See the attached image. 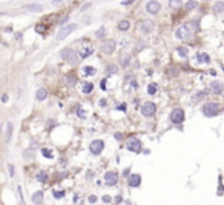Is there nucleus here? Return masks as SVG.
<instances>
[{
  "mask_svg": "<svg viewBox=\"0 0 224 205\" xmlns=\"http://www.w3.org/2000/svg\"><path fill=\"white\" fill-rule=\"evenodd\" d=\"M204 98H207V92H198V94L192 95V100H194V101H201Z\"/></svg>",
  "mask_w": 224,
  "mask_h": 205,
  "instance_id": "nucleus-18",
  "label": "nucleus"
},
{
  "mask_svg": "<svg viewBox=\"0 0 224 205\" xmlns=\"http://www.w3.org/2000/svg\"><path fill=\"white\" fill-rule=\"evenodd\" d=\"M41 201H43V193H41V191L34 193V195H32V202L34 204H40Z\"/></svg>",
  "mask_w": 224,
  "mask_h": 205,
  "instance_id": "nucleus-20",
  "label": "nucleus"
},
{
  "mask_svg": "<svg viewBox=\"0 0 224 205\" xmlns=\"http://www.w3.org/2000/svg\"><path fill=\"white\" fill-rule=\"evenodd\" d=\"M41 153H43V156H45V158H52V156H54V155H52V152H51V150H48V149H43V150H41Z\"/></svg>",
  "mask_w": 224,
  "mask_h": 205,
  "instance_id": "nucleus-37",
  "label": "nucleus"
},
{
  "mask_svg": "<svg viewBox=\"0 0 224 205\" xmlns=\"http://www.w3.org/2000/svg\"><path fill=\"white\" fill-rule=\"evenodd\" d=\"M118 109L124 112V110H126V104H120V106H118Z\"/></svg>",
  "mask_w": 224,
  "mask_h": 205,
  "instance_id": "nucleus-45",
  "label": "nucleus"
},
{
  "mask_svg": "<svg viewBox=\"0 0 224 205\" xmlns=\"http://www.w3.org/2000/svg\"><path fill=\"white\" fill-rule=\"evenodd\" d=\"M213 12H215V14L224 12V3H223V2H216L215 6H213Z\"/></svg>",
  "mask_w": 224,
  "mask_h": 205,
  "instance_id": "nucleus-17",
  "label": "nucleus"
},
{
  "mask_svg": "<svg viewBox=\"0 0 224 205\" xmlns=\"http://www.w3.org/2000/svg\"><path fill=\"white\" fill-rule=\"evenodd\" d=\"M46 179H48V175H46V173H43V171L37 175V181H40V182H45Z\"/></svg>",
  "mask_w": 224,
  "mask_h": 205,
  "instance_id": "nucleus-35",
  "label": "nucleus"
},
{
  "mask_svg": "<svg viewBox=\"0 0 224 205\" xmlns=\"http://www.w3.org/2000/svg\"><path fill=\"white\" fill-rule=\"evenodd\" d=\"M89 55H92V49L91 47H84V49H82V52H80V57L82 58H86V57H89Z\"/></svg>",
  "mask_w": 224,
  "mask_h": 205,
  "instance_id": "nucleus-25",
  "label": "nucleus"
},
{
  "mask_svg": "<svg viewBox=\"0 0 224 205\" xmlns=\"http://www.w3.org/2000/svg\"><path fill=\"white\" fill-rule=\"evenodd\" d=\"M83 72H84V75H88V77H92V75H95V69L91 67V66H86L83 69Z\"/></svg>",
  "mask_w": 224,
  "mask_h": 205,
  "instance_id": "nucleus-27",
  "label": "nucleus"
},
{
  "mask_svg": "<svg viewBox=\"0 0 224 205\" xmlns=\"http://www.w3.org/2000/svg\"><path fill=\"white\" fill-rule=\"evenodd\" d=\"M177 52H178V55L180 57H187V54H189V49H187V47H184V46H180L178 47V49H177Z\"/></svg>",
  "mask_w": 224,
  "mask_h": 205,
  "instance_id": "nucleus-23",
  "label": "nucleus"
},
{
  "mask_svg": "<svg viewBox=\"0 0 224 205\" xmlns=\"http://www.w3.org/2000/svg\"><path fill=\"white\" fill-rule=\"evenodd\" d=\"M62 58L63 60H66L68 63H71V64H77L80 61V55L75 52V51H72V49H69V47H66V49H63L62 51Z\"/></svg>",
  "mask_w": 224,
  "mask_h": 205,
  "instance_id": "nucleus-2",
  "label": "nucleus"
},
{
  "mask_svg": "<svg viewBox=\"0 0 224 205\" xmlns=\"http://www.w3.org/2000/svg\"><path fill=\"white\" fill-rule=\"evenodd\" d=\"M26 11H34V12H41L43 8H41V5H29V6H25Z\"/></svg>",
  "mask_w": 224,
  "mask_h": 205,
  "instance_id": "nucleus-19",
  "label": "nucleus"
},
{
  "mask_svg": "<svg viewBox=\"0 0 224 205\" xmlns=\"http://www.w3.org/2000/svg\"><path fill=\"white\" fill-rule=\"evenodd\" d=\"M62 2H65V0H54V2H52V3H54V5H60Z\"/></svg>",
  "mask_w": 224,
  "mask_h": 205,
  "instance_id": "nucleus-47",
  "label": "nucleus"
},
{
  "mask_svg": "<svg viewBox=\"0 0 224 205\" xmlns=\"http://www.w3.org/2000/svg\"><path fill=\"white\" fill-rule=\"evenodd\" d=\"M52 195H54L55 199H62V197H65V191H63V190H54V191H52Z\"/></svg>",
  "mask_w": 224,
  "mask_h": 205,
  "instance_id": "nucleus-29",
  "label": "nucleus"
},
{
  "mask_svg": "<svg viewBox=\"0 0 224 205\" xmlns=\"http://www.w3.org/2000/svg\"><path fill=\"white\" fill-rule=\"evenodd\" d=\"M2 101H3V103H6V101H8V95H6V94L2 96Z\"/></svg>",
  "mask_w": 224,
  "mask_h": 205,
  "instance_id": "nucleus-46",
  "label": "nucleus"
},
{
  "mask_svg": "<svg viewBox=\"0 0 224 205\" xmlns=\"http://www.w3.org/2000/svg\"><path fill=\"white\" fill-rule=\"evenodd\" d=\"M35 31L39 32V34H45V32H46V26L45 25H37L35 26Z\"/></svg>",
  "mask_w": 224,
  "mask_h": 205,
  "instance_id": "nucleus-32",
  "label": "nucleus"
},
{
  "mask_svg": "<svg viewBox=\"0 0 224 205\" xmlns=\"http://www.w3.org/2000/svg\"><path fill=\"white\" fill-rule=\"evenodd\" d=\"M195 60L198 61V63L206 64V63H210V57L207 55V54H204V52H198V54L195 55Z\"/></svg>",
  "mask_w": 224,
  "mask_h": 205,
  "instance_id": "nucleus-15",
  "label": "nucleus"
},
{
  "mask_svg": "<svg viewBox=\"0 0 224 205\" xmlns=\"http://www.w3.org/2000/svg\"><path fill=\"white\" fill-rule=\"evenodd\" d=\"M201 112L204 116H215L221 112V107H220V104H216V103H207V104L203 106Z\"/></svg>",
  "mask_w": 224,
  "mask_h": 205,
  "instance_id": "nucleus-1",
  "label": "nucleus"
},
{
  "mask_svg": "<svg viewBox=\"0 0 224 205\" xmlns=\"http://www.w3.org/2000/svg\"><path fill=\"white\" fill-rule=\"evenodd\" d=\"M169 6L172 9H177L181 6V0H169Z\"/></svg>",
  "mask_w": 224,
  "mask_h": 205,
  "instance_id": "nucleus-26",
  "label": "nucleus"
},
{
  "mask_svg": "<svg viewBox=\"0 0 224 205\" xmlns=\"http://www.w3.org/2000/svg\"><path fill=\"white\" fill-rule=\"evenodd\" d=\"M127 184H129V187H140V184H141V176L140 175H135V173L131 175Z\"/></svg>",
  "mask_w": 224,
  "mask_h": 205,
  "instance_id": "nucleus-14",
  "label": "nucleus"
},
{
  "mask_svg": "<svg viewBox=\"0 0 224 205\" xmlns=\"http://www.w3.org/2000/svg\"><path fill=\"white\" fill-rule=\"evenodd\" d=\"M146 9H147L149 14H157L158 11H160V3L155 2V0H151V2H147Z\"/></svg>",
  "mask_w": 224,
  "mask_h": 205,
  "instance_id": "nucleus-13",
  "label": "nucleus"
},
{
  "mask_svg": "<svg viewBox=\"0 0 224 205\" xmlns=\"http://www.w3.org/2000/svg\"><path fill=\"white\" fill-rule=\"evenodd\" d=\"M117 71H118V67H117V66H114V64H111V66H108V67H106V72H108V74H115Z\"/></svg>",
  "mask_w": 224,
  "mask_h": 205,
  "instance_id": "nucleus-33",
  "label": "nucleus"
},
{
  "mask_svg": "<svg viewBox=\"0 0 224 205\" xmlns=\"http://www.w3.org/2000/svg\"><path fill=\"white\" fill-rule=\"evenodd\" d=\"M104 181H106V185H115L117 182H118V175L115 173V171H108V173H104Z\"/></svg>",
  "mask_w": 224,
  "mask_h": 205,
  "instance_id": "nucleus-10",
  "label": "nucleus"
},
{
  "mask_svg": "<svg viewBox=\"0 0 224 205\" xmlns=\"http://www.w3.org/2000/svg\"><path fill=\"white\" fill-rule=\"evenodd\" d=\"M175 35H177V39L180 40H190L192 39V32L189 29V26H180L175 32Z\"/></svg>",
  "mask_w": 224,
  "mask_h": 205,
  "instance_id": "nucleus-4",
  "label": "nucleus"
},
{
  "mask_svg": "<svg viewBox=\"0 0 224 205\" xmlns=\"http://www.w3.org/2000/svg\"><path fill=\"white\" fill-rule=\"evenodd\" d=\"M195 6H196V2H195V0H189V2L186 3V9H189V11L194 9Z\"/></svg>",
  "mask_w": 224,
  "mask_h": 205,
  "instance_id": "nucleus-34",
  "label": "nucleus"
},
{
  "mask_svg": "<svg viewBox=\"0 0 224 205\" xmlns=\"http://www.w3.org/2000/svg\"><path fill=\"white\" fill-rule=\"evenodd\" d=\"M129 26H131V23L127 20H121L118 23V29L120 31H127V29H129Z\"/></svg>",
  "mask_w": 224,
  "mask_h": 205,
  "instance_id": "nucleus-22",
  "label": "nucleus"
},
{
  "mask_svg": "<svg viewBox=\"0 0 224 205\" xmlns=\"http://www.w3.org/2000/svg\"><path fill=\"white\" fill-rule=\"evenodd\" d=\"M46 96H48V90H46V89H43V87H40V89L35 92V98L39 100V101H43V100L46 98Z\"/></svg>",
  "mask_w": 224,
  "mask_h": 205,
  "instance_id": "nucleus-16",
  "label": "nucleus"
},
{
  "mask_svg": "<svg viewBox=\"0 0 224 205\" xmlns=\"http://www.w3.org/2000/svg\"><path fill=\"white\" fill-rule=\"evenodd\" d=\"M131 60V57L129 55H124V57H121V63H123V66H126V64H129L127 61Z\"/></svg>",
  "mask_w": 224,
  "mask_h": 205,
  "instance_id": "nucleus-38",
  "label": "nucleus"
},
{
  "mask_svg": "<svg viewBox=\"0 0 224 205\" xmlns=\"http://www.w3.org/2000/svg\"><path fill=\"white\" fill-rule=\"evenodd\" d=\"M114 49H115V41L114 40H106L103 45H101V51L106 52V54L114 52Z\"/></svg>",
  "mask_w": 224,
  "mask_h": 205,
  "instance_id": "nucleus-12",
  "label": "nucleus"
},
{
  "mask_svg": "<svg viewBox=\"0 0 224 205\" xmlns=\"http://www.w3.org/2000/svg\"><path fill=\"white\" fill-rule=\"evenodd\" d=\"M101 89L106 90V80H103V81H101Z\"/></svg>",
  "mask_w": 224,
  "mask_h": 205,
  "instance_id": "nucleus-44",
  "label": "nucleus"
},
{
  "mask_svg": "<svg viewBox=\"0 0 224 205\" xmlns=\"http://www.w3.org/2000/svg\"><path fill=\"white\" fill-rule=\"evenodd\" d=\"M126 147H127V150H129V152L138 153V152L141 150V142H140V139H137V138H131L129 141H127Z\"/></svg>",
  "mask_w": 224,
  "mask_h": 205,
  "instance_id": "nucleus-7",
  "label": "nucleus"
},
{
  "mask_svg": "<svg viewBox=\"0 0 224 205\" xmlns=\"http://www.w3.org/2000/svg\"><path fill=\"white\" fill-rule=\"evenodd\" d=\"M155 112H157V107L151 101H147V103H144V104L141 106V115L143 116H147L149 118V116H152Z\"/></svg>",
  "mask_w": 224,
  "mask_h": 205,
  "instance_id": "nucleus-5",
  "label": "nucleus"
},
{
  "mask_svg": "<svg viewBox=\"0 0 224 205\" xmlns=\"http://www.w3.org/2000/svg\"><path fill=\"white\" fill-rule=\"evenodd\" d=\"M112 201V199H111V196H108V195H106V196H103V202L104 204H109Z\"/></svg>",
  "mask_w": 224,
  "mask_h": 205,
  "instance_id": "nucleus-40",
  "label": "nucleus"
},
{
  "mask_svg": "<svg viewBox=\"0 0 224 205\" xmlns=\"http://www.w3.org/2000/svg\"><path fill=\"white\" fill-rule=\"evenodd\" d=\"M103 149H104V142L101 141V139H95V141H92L89 145V150L92 155H100L103 152Z\"/></svg>",
  "mask_w": 224,
  "mask_h": 205,
  "instance_id": "nucleus-6",
  "label": "nucleus"
},
{
  "mask_svg": "<svg viewBox=\"0 0 224 205\" xmlns=\"http://www.w3.org/2000/svg\"><path fill=\"white\" fill-rule=\"evenodd\" d=\"M177 75H178V69L175 67V66L167 69V77H177Z\"/></svg>",
  "mask_w": 224,
  "mask_h": 205,
  "instance_id": "nucleus-28",
  "label": "nucleus"
},
{
  "mask_svg": "<svg viewBox=\"0 0 224 205\" xmlns=\"http://www.w3.org/2000/svg\"><path fill=\"white\" fill-rule=\"evenodd\" d=\"M9 175L14 176V167H12V165H9Z\"/></svg>",
  "mask_w": 224,
  "mask_h": 205,
  "instance_id": "nucleus-43",
  "label": "nucleus"
},
{
  "mask_svg": "<svg viewBox=\"0 0 224 205\" xmlns=\"http://www.w3.org/2000/svg\"><path fill=\"white\" fill-rule=\"evenodd\" d=\"M78 116H80V118H84V116H86V113H84L83 109H80V110H78Z\"/></svg>",
  "mask_w": 224,
  "mask_h": 205,
  "instance_id": "nucleus-42",
  "label": "nucleus"
},
{
  "mask_svg": "<svg viewBox=\"0 0 224 205\" xmlns=\"http://www.w3.org/2000/svg\"><path fill=\"white\" fill-rule=\"evenodd\" d=\"M134 2H137V0H123V2H121V5L127 6V5H131V3H134Z\"/></svg>",
  "mask_w": 224,
  "mask_h": 205,
  "instance_id": "nucleus-39",
  "label": "nucleus"
},
{
  "mask_svg": "<svg viewBox=\"0 0 224 205\" xmlns=\"http://www.w3.org/2000/svg\"><path fill=\"white\" fill-rule=\"evenodd\" d=\"M89 202H91V204H95V202H97V196H94V195L89 196Z\"/></svg>",
  "mask_w": 224,
  "mask_h": 205,
  "instance_id": "nucleus-41",
  "label": "nucleus"
},
{
  "mask_svg": "<svg viewBox=\"0 0 224 205\" xmlns=\"http://www.w3.org/2000/svg\"><path fill=\"white\" fill-rule=\"evenodd\" d=\"M209 87H210V92L212 94L220 95V94H223V90H224V84L221 81H212L209 84Z\"/></svg>",
  "mask_w": 224,
  "mask_h": 205,
  "instance_id": "nucleus-11",
  "label": "nucleus"
},
{
  "mask_svg": "<svg viewBox=\"0 0 224 205\" xmlns=\"http://www.w3.org/2000/svg\"><path fill=\"white\" fill-rule=\"evenodd\" d=\"M11 132H12V122H8V126H6V141L11 139Z\"/></svg>",
  "mask_w": 224,
  "mask_h": 205,
  "instance_id": "nucleus-30",
  "label": "nucleus"
},
{
  "mask_svg": "<svg viewBox=\"0 0 224 205\" xmlns=\"http://www.w3.org/2000/svg\"><path fill=\"white\" fill-rule=\"evenodd\" d=\"M92 89H94V84L92 83H84L83 87H82V92L83 94H91V92H92Z\"/></svg>",
  "mask_w": 224,
  "mask_h": 205,
  "instance_id": "nucleus-21",
  "label": "nucleus"
},
{
  "mask_svg": "<svg viewBox=\"0 0 224 205\" xmlns=\"http://www.w3.org/2000/svg\"><path fill=\"white\" fill-rule=\"evenodd\" d=\"M104 34H106V29H104V28H100L97 32H95V35H97L98 39H103V37H104Z\"/></svg>",
  "mask_w": 224,
  "mask_h": 205,
  "instance_id": "nucleus-36",
  "label": "nucleus"
},
{
  "mask_svg": "<svg viewBox=\"0 0 224 205\" xmlns=\"http://www.w3.org/2000/svg\"><path fill=\"white\" fill-rule=\"evenodd\" d=\"M140 31L143 34H151L153 31V21L152 20H141L140 21Z\"/></svg>",
  "mask_w": 224,
  "mask_h": 205,
  "instance_id": "nucleus-9",
  "label": "nucleus"
},
{
  "mask_svg": "<svg viewBox=\"0 0 224 205\" xmlns=\"http://www.w3.org/2000/svg\"><path fill=\"white\" fill-rule=\"evenodd\" d=\"M66 83H68V86H74L77 83V78L72 77V75H68V77H66Z\"/></svg>",
  "mask_w": 224,
  "mask_h": 205,
  "instance_id": "nucleus-31",
  "label": "nucleus"
},
{
  "mask_svg": "<svg viewBox=\"0 0 224 205\" xmlns=\"http://www.w3.org/2000/svg\"><path fill=\"white\" fill-rule=\"evenodd\" d=\"M170 121H172L174 124H180L184 121V112L181 109H175L172 110V113H170Z\"/></svg>",
  "mask_w": 224,
  "mask_h": 205,
  "instance_id": "nucleus-8",
  "label": "nucleus"
},
{
  "mask_svg": "<svg viewBox=\"0 0 224 205\" xmlns=\"http://www.w3.org/2000/svg\"><path fill=\"white\" fill-rule=\"evenodd\" d=\"M147 94L149 95H155L157 94V84L155 83H151L147 86Z\"/></svg>",
  "mask_w": 224,
  "mask_h": 205,
  "instance_id": "nucleus-24",
  "label": "nucleus"
},
{
  "mask_svg": "<svg viewBox=\"0 0 224 205\" xmlns=\"http://www.w3.org/2000/svg\"><path fill=\"white\" fill-rule=\"evenodd\" d=\"M75 28H77V25H65V26H62V29L57 32V37H55V39H57L58 41L65 40L72 31H75Z\"/></svg>",
  "mask_w": 224,
  "mask_h": 205,
  "instance_id": "nucleus-3",
  "label": "nucleus"
}]
</instances>
